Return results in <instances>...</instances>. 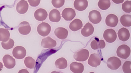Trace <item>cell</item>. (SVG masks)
Returning <instances> with one entry per match:
<instances>
[{"label": "cell", "instance_id": "cell-1", "mask_svg": "<svg viewBox=\"0 0 131 73\" xmlns=\"http://www.w3.org/2000/svg\"><path fill=\"white\" fill-rule=\"evenodd\" d=\"M131 50L129 47L125 44L122 45L117 49L116 53L117 56L120 58L126 59L130 56Z\"/></svg>", "mask_w": 131, "mask_h": 73}, {"label": "cell", "instance_id": "cell-2", "mask_svg": "<svg viewBox=\"0 0 131 73\" xmlns=\"http://www.w3.org/2000/svg\"><path fill=\"white\" fill-rule=\"evenodd\" d=\"M51 27L48 23L42 22L37 27V31L41 36H45L48 35L50 32Z\"/></svg>", "mask_w": 131, "mask_h": 73}, {"label": "cell", "instance_id": "cell-3", "mask_svg": "<svg viewBox=\"0 0 131 73\" xmlns=\"http://www.w3.org/2000/svg\"><path fill=\"white\" fill-rule=\"evenodd\" d=\"M107 64V66L110 69L115 70L118 69L121 66V62L118 57H112L108 59Z\"/></svg>", "mask_w": 131, "mask_h": 73}, {"label": "cell", "instance_id": "cell-4", "mask_svg": "<svg viewBox=\"0 0 131 73\" xmlns=\"http://www.w3.org/2000/svg\"><path fill=\"white\" fill-rule=\"evenodd\" d=\"M103 37L107 42L112 43L116 40L117 35L116 32L114 30L112 29H108L104 31Z\"/></svg>", "mask_w": 131, "mask_h": 73}, {"label": "cell", "instance_id": "cell-5", "mask_svg": "<svg viewBox=\"0 0 131 73\" xmlns=\"http://www.w3.org/2000/svg\"><path fill=\"white\" fill-rule=\"evenodd\" d=\"M26 53L25 48L23 46H18L15 47L12 51L13 56L18 59H22L24 58Z\"/></svg>", "mask_w": 131, "mask_h": 73}, {"label": "cell", "instance_id": "cell-6", "mask_svg": "<svg viewBox=\"0 0 131 73\" xmlns=\"http://www.w3.org/2000/svg\"><path fill=\"white\" fill-rule=\"evenodd\" d=\"M89 55L88 50L83 49L75 53L74 55V58L77 61H84L87 59Z\"/></svg>", "mask_w": 131, "mask_h": 73}, {"label": "cell", "instance_id": "cell-7", "mask_svg": "<svg viewBox=\"0 0 131 73\" xmlns=\"http://www.w3.org/2000/svg\"><path fill=\"white\" fill-rule=\"evenodd\" d=\"M101 59L99 55L94 53L90 55L88 61V64L91 66L96 67L100 65Z\"/></svg>", "mask_w": 131, "mask_h": 73}, {"label": "cell", "instance_id": "cell-8", "mask_svg": "<svg viewBox=\"0 0 131 73\" xmlns=\"http://www.w3.org/2000/svg\"><path fill=\"white\" fill-rule=\"evenodd\" d=\"M62 17L66 21L72 20L75 16L76 14L75 10L70 8L64 9L62 13Z\"/></svg>", "mask_w": 131, "mask_h": 73}, {"label": "cell", "instance_id": "cell-9", "mask_svg": "<svg viewBox=\"0 0 131 73\" xmlns=\"http://www.w3.org/2000/svg\"><path fill=\"white\" fill-rule=\"evenodd\" d=\"M2 60L5 66L8 69H12L15 65V59L9 55H5L3 57Z\"/></svg>", "mask_w": 131, "mask_h": 73}, {"label": "cell", "instance_id": "cell-10", "mask_svg": "<svg viewBox=\"0 0 131 73\" xmlns=\"http://www.w3.org/2000/svg\"><path fill=\"white\" fill-rule=\"evenodd\" d=\"M88 17L90 21L94 24L99 23L102 19L100 12L96 10H92L89 12Z\"/></svg>", "mask_w": 131, "mask_h": 73}, {"label": "cell", "instance_id": "cell-11", "mask_svg": "<svg viewBox=\"0 0 131 73\" xmlns=\"http://www.w3.org/2000/svg\"><path fill=\"white\" fill-rule=\"evenodd\" d=\"M31 29L29 23L27 21H23L18 25L19 32L23 35H27L29 34L31 31Z\"/></svg>", "mask_w": 131, "mask_h": 73}, {"label": "cell", "instance_id": "cell-12", "mask_svg": "<svg viewBox=\"0 0 131 73\" xmlns=\"http://www.w3.org/2000/svg\"><path fill=\"white\" fill-rule=\"evenodd\" d=\"M56 41L49 36L43 39L41 42V46L46 48H53L56 46Z\"/></svg>", "mask_w": 131, "mask_h": 73}, {"label": "cell", "instance_id": "cell-13", "mask_svg": "<svg viewBox=\"0 0 131 73\" xmlns=\"http://www.w3.org/2000/svg\"><path fill=\"white\" fill-rule=\"evenodd\" d=\"M28 7L29 5L27 2L25 0H21L17 4L16 10L19 13L24 14L27 11Z\"/></svg>", "mask_w": 131, "mask_h": 73}, {"label": "cell", "instance_id": "cell-14", "mask_svg": "<svg viewBox=\"0 0 131 73\" xmlns=\"http://www.w3.org/2000/svg\"><path fill=\"white\" fill-rule=\"evenodd\" d=\"M117 17L115 15L111 14L108 15L105 19L106 25L109 27H114L117 25L118 22Z\"/></svg>", "mask_w": 131, "mask_h": 73}, {"label": "cell", "instance_id": "cell-15", "mask_svg": "<svg viewBox=\"0 0 131 73\" xmlns=\"http://www.w3.org/2000/svg\"><path fill=\"white\" fill-rule=\"evenodd\" d=\"M94 31V28L92 25L88 22L82 29L81 33L83 36L87 37L92 34Z\"/></svg>", "mask_w": 131, "mask_h": 73}, {"label": "cell", "instance_id": "cell-16", "mask_svg": "<svg viewBox=\"0 0 131 73\" xmlns=\"http://www.w3.org/2000/svg\"><path fill=\"white\" fill-rule=\"evenodd\" d=\"M48 16L47 12L44 9L39 8L35 11L34 16L35 19L39 21H43L45 20Z\"/></svg>", "mask_w": 131, "mask_h": 73}, {"label": "cell", "instance_id": "cell-17", "mask_svg": "<svg viewBox=\"0 0 131 73\" xmlns=\"http://www.w3.org/2000/svg\"><path fill=\"white\" fill-rule=\"evenodd\" d=\"M71 71L74 73H82L84 70L83 65L81 63L72 62L70 65Z\"/></svg>", "mask_w": 131, "mask_h": 73}, {"label": "cell", "instance_id": "cell-18", "mask_svg": "<svg viewBox=\"0 0 131 73\" xmlns=\"http://www.w3.org/2000/svg\"><path fill=\"white\" fill-rule=\"evenodd\" d=\"M118 34L119 39L123 41H127L130 37V33L129 30L127 28L124 27H123L119 30Z\"/></svg>", "mask_w": 131, "mask_h": 73}, {"label": "cell", "instance_id": "cell-19", "mask_svg": "<svg viewBox=\"0 0 131 73\" xmlns=\"http://www.w3.org/2000/svg\"><path fill=\"white\" fill-rule=\"evenodd\" d=\"M54 33L57 37L62 40L66 39L68 34V32L67 30L62 27H58L56 29Z\"/></svg>", "mask_w": 131, "mask_h": 73}, {"label": "cell", "instance_id": "cell-20", "mask_svg": "<svg viewBox=\"0 0 131 73\" xmlns=\"http://www.w3.org/2000/svg\"><path fill=\"white\" fill-rule=\"evenodd\" d=\"M75 8L79 11H83L85 10L88 6L87 0H75L74 3Z\"/></svg>", "mask_w": 131, "mask_h": 73}, {"label": "cell", "instance_id": "cell-21", "mask_svg": "<svg viewBox=\"0 0 131 73\" xmlns=\"http://www.w3.org/2000/svg\"><path fill=\"white\" fill-rule=\"evenodd\" d=\"M49 18L51 22H58L60 20L61 16L59 11L57 9L52 10L49 14Z\"/></svg>", "mask_w": 131, "mask_h": 73}, {"label": "cell", "instance_id": "cell-22", "mask_svg": "<svg viewBox=\"0 0 131 73\" xmlns=\"http://www.w3.org/2000/svg\"><path fill=\"white\" fill-rule=\"evenodd\" d=\"M82 26L83 24L81 20L79 19H76L70 23L69 28L72 31H75L81 29Z\"/></svg>", "mask_w": 131, "mask_h": 73}, {"label": "cell", "instance_id": "cell-23", "mask_svg": "<svg viewBox=\"0 0 131 73\" xmlns=\"http://www.w3.org/2000/svg\"><path fill=\"white\" fill-rule=\"evenodd\" d=\"M120 21L122 24L125 27L131 26V15L128 14H124L120 19Z\"/></svg>", "mask_w": 131, "mask_h": 73}, {"label": "cell", "instance_id": "cell-24", "mask_svg": "<svg viewBox=\"0 0 131 73\" xmlns=\"http://www.w3.org/2000/svg\"><path fill=\"white\" fill-rule=\"evenodd\" d=\"M56 67L60 69L66 68L67 66L66 60L64 58L61 57L57 59L55 62Z\"/></svg>", "mask_w": 131, "mask_h": 73}, {"label": "cell", "instance_id": "cell-25", "mask_svg": "<svg viewBox=\"0 0 131 73\" xmlns=\"http://www.w3.org/2000/svg\"><path fill=\"white\" fill-rule=\"evenodd\" d=\"M10 36L9 31L5 29L0 28V41L5 42L7 41Z\"/></svg>", "mask_w": 131, "mask_h": 73}, {"label": "cell", "instance_id": "cell-26", "mask_svg": "<svg viewBox=\"0 0 131 73\" xmlns=\"http://www.w3.org/2000/svg\"><path fill=\"white\" fill-rule=\"evenodd\" d=\"M24 63L27 68L29 69H33L35 65V61L32 57L28 56L25 58Z\"/></svg>", "mask_w": 131, "mask_h": 73}, {"label": "cell", "instance_id": "cell-27", "mask_svg": "<svg viewBox=\"0 0 131 73\" xmlns=\"http://www.w3.org/2000/svg\"><path fill=\"white\" fill-rule=\"evenodd\" d=\"M110 5V0H99L98 3V5L99 8L103 10L108 9Z\"/></svg>", "mask_w": 131, "mask_h": 73}, {"label": "cell", "instance_id": "cell-28", "mask_svg": "<svg viewBox=\"0 0 131 73\" xmlns=\"http://www.w3.org/2000/svg\"><path fill=\"white\" fill-rule=\"evenodd\" d=\"M2 47L4 49L8 50L12 48L13 47L14 42V40L10 38L6 42H2L1 43Z\"/></svg>", "mask_w": 131, "mask_h": 73}, {"label": "cell", "instance_id": "cell-29", "mask_svg": "<svg viewBox=\"0 0 131 73\" xmlns=\"http://www.w3.org/2000/svg\"><path fill=\"white\" fill-rule=\"evenodd\" d=\"M122 9L126 13H130L131 12V1L127 0L122 4Z\"/></svg>", "mask_w": 131, "mask_h": 73}, {"label": "cell", "instance_id": "cell-30", "mask_svg": "<svg viewBox=\"0 0 131 73\" xmlns=\"http://www.w3.org/2000/svg\"><path fill=\"white\" fill-rule=\"evenodd\" d=\"M131 65L130 61H126L124 62L122 66V70L124 73H131Z\"/></svg>", "mask_w": 131, "mask_h": 73}, {"label": "cell", "instance_id": "cell-31", "mask_svg": "<svg viewBox=\"0 0 131 73\" xmlns=\"http://www.w3.org/2000/svg\"><path fill=\"white\" fill-rule=\"evenodd\" d=\"M52 3L56 8H60L64 5L65 0H52Z\"/></svg>", "mask_w": 131, "mask_h": 73}, {"label": "cell", "instance_id": "cell-32", "mask_svg": "<svg viewBox=\"0 0 131 73\" xmlns=\"http://www.w3.org/2000/svg\"><path fill=\"white\" fill-rule=\"evenodd\" d=\"M98 38L93 40L91 42L90 46L92 49L96 50L99 49V41Z\"/></svg>", "mask_w": 131, "mask_h": 73}, {"label": "cell", "instance_id": "cell-33", "mask_svg": "<svg viewBox=\"0 0 131 73\" xmlns=\"http://www.w3.org/2000/svg\"><path fill=\"white\" fill-rule=\"evenodd\" d=\"M30 5L32 7H36L39 4L40 0H28Z\"/></svg>", "mask_w": 131, "mask_h": 73}, {"label": "cell", "instance_id": "cell-34", "mask_svg": "<svg viewBox=\"0 0 131 73\" xmlns=\"http://www.w3.org/2000/svg\"><path fill=\"white\" fill-rule=\"evenodd\" d=\"M106 44L104 41L100 40L99 41V49H103L105 46Z\"/></svg>", "mask_w": 131, "mask_h": 73}, {"label": "cell", "instance_id": "cell-35", "mask_svg": "<svg viewBox=\"0 0 131 73\" xmlns=\"http://www.w3.org/2000/svg\"><path fill=\"white\" fill-rule=\"evenodd\" d=\"M112 1L115 3L118 4L122 3L124 0H112Z\"/></svg>", "mask_w": 131, "mask_h": 73}, {"label": "cell", "instance_id": "cell-36", "mask_svg": "<svg viewBox=\"0 0 131 73\" xmlns=\"http://www.w3.org/2000/svg\"><path fill=\"white\" fill-rule=\"evenodd\" d=\"M3 67V65L2 63L0 62V71L2 69Z\"/></svg>", "mask_w": 131, "mask_h": 73}]
</instances>
